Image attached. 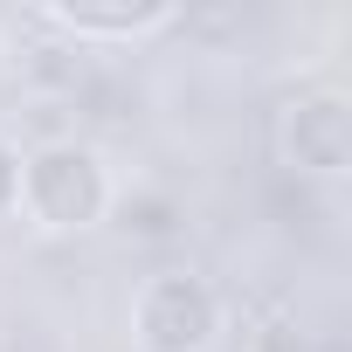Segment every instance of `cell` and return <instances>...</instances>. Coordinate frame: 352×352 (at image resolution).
Returning a JSON list of instances; mask_svg holds the SVG:
<instances>
[{"instance_id":"7a4b0ae2","label":"cell","mask_w":352,"mask_h":352,"mask_svg":"<svg viewBox=\"0 0 352 352\" xmlns=\"http://www.w3.org/2000/svg\"><path fill=\"white\" fill-rule=\"evenodd\" d=\"M21 201L42 214V228H83L104 208V166L83 145H49L21 166Z\"/></svg>"},{"instance_id":"277c9868","label":"cell","mask_w":352,"mask_h":352,"mask_svg":"<svg viewBox=\"0 0 352 352\" xmlns=\"http://www.w3.org/2000/svg\"><path fill=\"white\" fill-rule=\"evenodd\" d=\"M290 138L304 131L311 145L297 152V173H345V104L338 97H311V104H290Z\"/></svg>"},{"instance_id":"5b68a950","label":"cell","mask_w":352,"mask_h":352,"mask_svg":"<svg viewBox=\"0 0 352 352\" xmlns=\"http://www.w3.org/2000/svg\"><path fill=\"white\" fill-rule=\"evenodd\" d=\"M173 228V201H124V235H166Z\"/></svg>"},{"instance_id":"6da1fadb","label":"cell","mask_w":352,"mask_h":352,"mask_svg":"<svg viewBox=\"0 0 352 352\" xmlns=\"http://www.w3.org/2000/svg\"><path fill=\"white\" fill-rule=\"evenodd\" d=\"M221 331V304L194 270H166L138 297V338L145 352H208Z\"/></svg>"},{"instance_id":"8992f818","label":"cell","mask_w":352,"mask_h":352,"mask_svg":"<svg viewBox=\"0 0 352 352\" xmlns=\"http://www.w3.org/2000/svg\"><path fill=\"white\" fill-rule=\"evenodd\" d=\"M8 201H21V166H14V152L0 145V208Z\"/></svg>"},{"instance_id":"3957f363","label":"cell","mask_w":352,"mask_h":352,"mask_svg":"<svg viewBox=\"0 0 352 352\" xmlns=\"http://www.w3.org/2000/svg\"><path fill=\"white\" fill-rule=\"evenodd\" d=\"M173 21V8H35V28H56L69 42H138Z\"/></svg>"},{"instance_id":"52a82bcc","label":"cell","mask_w":352,"mask_h":352,"mask_svg":"<svg viewBox=\"0 0 352 352\" xmlns=\"http://www.w3.org/2000/svg\"><path fill=\"white\" fill-rule=\"evenodd\" d=\"M0 76H8V49H0Z\"/></svg>"}]
</instances>
